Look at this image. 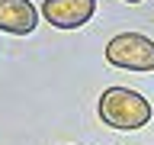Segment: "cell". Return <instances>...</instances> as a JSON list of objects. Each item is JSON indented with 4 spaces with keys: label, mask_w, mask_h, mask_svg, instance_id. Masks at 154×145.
Instances as JSON below:
<instances>
[{
    "label": "cell",
    "mask_w": 154,
    "mask_h": 145,
    "mask_svg": "<svg viewBox=\"0 0 154 145\" xmlns=\"http://www.w3.org/2000/svg\"><path fill=\"white\" fill-rule=\"evenodd\" d=\"M125 3H141V0H125Z\"/></svg>",
    "instance_id": "obj_5"
},
{
    "label": "cell",
    "mask_w": 154,
    "mask_h": 145,
    "mask_svg": "<svg viewBox=\"0 0 154 145\" xmlns=\"http://www.w3.org/2000/svg\"><path fill=\"white\" fill-rule=\"evenodd\" d=\"M96 13V0H45L42 19L55 29H80Z\"/></svg>",
    "instance_id": "obj_3"
},
{
    "label": "cell",
    "mask_w": 154,
    "mask_h": 145,
    "mask_svg": "<svg viewBox=\"0 0 154 145\" xmlns=\"http://www.w3.org/2000/svg\"><path fill=\"white\" fill-rule=\"evenodd\" d=\"M106 61L122 71H154V42L144 32H119L106 45Z\"/></svg>",
    "instance_id": "obj_2"
},
{
    "label": "cell",
    "mask_w": 154,
    "mask_h": 145,
    "mask_svg": "<svg viewBox=\"0 0 154 145\" xmlns=\"http://www.w3.org/2000/svg\"><path fill=\"white\" fill-rule=\"evenodd\" d=\"M38 26V10L29 0H0V32L29 36Z\"/></svg>",
    "instance_id": "obj_4"
},
{
    "label": "cell",
    "mask_w": 154,
    "mask_h": 145,
    "mask_svg": "<svg viewBox=\"0 0 154 145\" xmlns=\"http://www.w3.org/2000/svg\"><path fill=\"white\" fill-rule=\"evenodd\" d=\"M100 119L112 129H122V132H132V129H141L151 119V103L144 100L138 90L132 87H106L100 94Z\"/></svg>",
    "instance_id": "obj_1"
}]
</instances>
